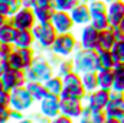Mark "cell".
I'll use <instances>...</instances> for the list:
<instances>
[{
  "label": "cell",
  "instance_id": "cell-52",
  "mask_svg": "<svg viewBox=\"0 0 124 123\" xmlns=\"http://www.w3.org/2000/svg\"><path fill=\"white\" fill-rule=\"evenodd\" d=\"M121 123H124V119H121Z\"/></svg>",
  "mask_w": 124,
  "mask_h": 123
},
{
  "label": "cell",
  "instance_id": "cell-23",
  "mask_svg": "<svg viewBox=\"0 0 124 123\" xmlns=\"http://www.w3.org/2000/svg\"><path fill=\"white\" fill-rule=\"evenodd\" d=\"M97 78H98V87L104 90H113L114 84V72L113 70H100L97 71Z\"/></svg>",
  "mask_w": 124,
  "mask_h": 123
},
{
  "label": "cell",
  "instance_id": "cell-43",
  "mask_svg": "<svg viewBox=\"0 0 124 123\" xmlns=\"http://www.w3.org/2000/svg\"><path fill=\"white\" fill-rule=\"evenodd\" d=\"M111 29L114 32V36H116L117 41H118V39H124V32L121 31L120 26H111Z\"/></svg>",
  "mask_w": 124,
  "mask_h": 123
},
{
  "label": "cell",
  "instance_id": "cell-14",
  "mask_svg": "<svg viewBox=\"0 0 124 123\" xmlns=\"http://www.w3.org/2000/svg\"><path fill=\"white\" fill-rule=\"evenodd\" d=\"M51 25L55 28V31L58 33L72 32L74 26H75L69 12H62V10H55L54 12L52 19H51Z\"/></svg>",
  "mask_w": 124,
  "mask_h": 123
},
{
  "label": "cell",
  "instance_id": "cell-21",
  "mask_svg": "<svg viewBox=\"0 0 124 123\" xmlns=\"http://www.w3.org/2000/svg\"><path fill=\"white\" fill-rule=\"evenodd\" d=\"M22 6V0H0V15L10 19Z\"/></svg>",
  "mask_w": 124,
  "mask_h": 123
},
{
  "label": "cell",
  "instance_id": "cell-12",
  "mask_svg": "<svg viewBox=\"0 0 124 123\" xmlns=\"http://www.w3.org/2000/svg\"><path fill=\"white\" fill-rule=\"evenodd\" d=\"M110 90H104V88H97L91 93H87L84 97V103L87 107H91L95 110H104L108 104L110 100Z\"/></svg>",
  "mask_w": 124,
  "mask_h": 123
},
{
  "label": "cell",
  "instance_id": "cell-46",
  "mask_svg": "<svg viewBox=\"0 0 124 123\" xmlns=\"http://www.w3.org/2000/svg\"><path fill=\"white\" fill-rule=\"evenodd\" d=\"M12 123H32V117H23L22 120H17V122H12Z\"/></svg>",
  "mask_w": 124,
  "mask_h": 123
},
{
  "label": "cell",
  "instance_id": "cell-16",
  "mask_svg": "<svg viewBox=\"0 0 124 123\" xmlns=\"http://www.w3.org/2000/svg\"><path fill=\"white\" fill-rule=\"evenodd\" d=\"M107 16L110 26H118L124 18V0H114L107 3Z\"/></svg>",
  "mask_w": 124,
  "mask_h": 123
},
{
  "label": "cell",
  "instance_id": "cell-31",
  "mask_svg": "<svg viewBox=\"0 0 124 123\" xmlns=\"http://www.w3.org/2000/svg\"><path fill=\"white\" fill-rule=\"evenodd\" d=\"M81 0H52V7L55 10L62 12H71L75 6H78Z\"/></svg>",
  "mask_w": 124,
  "mask_h": 123
},
{
  "label": "cell",
  "instance_id": "cell-48",
  "mask_svg": "<svg viewBox=\"0 0 124 123\" xmlns=\"http://www.w3.org/2000/svg\"><path fill=\"white\" fill-rule=\"evenodd\" d=\"M118 26H120V28H121V31L124 32V18H123V20L120 22V25H118Z\"/></svg>",
  "mask_w": 124,
  "mask_h": 123
},
{
  "label": "cell",
  "instance_id": "cell-22",
  "mask_svg": "<svg viewBox=\"0 0 124 123\" xmlns=\"http://www.w3.org/2000/svg\"><path fill=\"white\" fill-rule=\"evenodd\" d=\"M43 84H45V88H46L48 94H52V96H58V97H61L62 90H63V81H62V77L56 75V74H54V75H52L49 80H46Z\"/></svg>",
  "mask_w": 124,
  "mask_h": 123
},
{
  "label": "cell",
  "instance_id": "cell-3",
  "mask_svg": "<svg viewBox=\"0 0 124 123\" xmlns=\"http://www.w3.org/2000/svg\"><path fill=\"white\" fill-rule=\"evenodd\" d=\"M71 58L74 62V71H77L78 74L97 71V51L95 49L78 48Z\"/></svg>",
  "mask_w": 124,
  "mask_h": 123
},
{
  "label": "cell",
  "instance_id": "cell-51",
  "mask_svg": "<svg viewBox=\"0 0 124 123\" xmlns=\"http://www.w3.org/2000/svg\"><path fill=\"white\" fill-rule=\"evenodd\" d=\"M90 1H95V0H88V3H90Z\"/></svg>",
  "mask_w": 124,
  "mask_h": 123
},
{
  "label": "cell",
  "instance_id": "cell-45",
  "mask_svg": "<svg viewBox=\"0 0 124 123\" xmlns=\"http://www.w3.org/2000/svg\"><path fill=\"white\" fill-rule=\"evenodd\" d=\"M104 123H121L120 119H116V117H105Z\"/></svg>",
  "mask_w": 124,
  "mask_h": 123
},
{
  "label": "cell",
  "instance_id": "cell-53",
  "mask_svg": "<svg viewBox=\"0 0 124 123\" xmlns=\"http://www.w3.org/2000/svg\"><path fill=\"white\" fill-rule=\"evenodd\" d=\"M0 62H1V58H0Z\"/></svg>",
  "mask_w": 124,
  "mask_h": 123
},
{
  "label": "cell",
  "instance_id": "cell-37",
  "mask_svg": "<svg viewBox=\"0 0 124 123\" xmlns=\"http://www.w3.org/2000/svg\"><path fill=\"white\" fill-rule=\"evenodd\" d=\"M28 6L32 9H42V7H52V0H29Z\"/></svg>",
  "mask_w": 124,
  "mask_h": 123
},
{
  "label": "cell",
  "instance_id": "cell-19",
  "mask_svg": "<svg viewBox=\"0 0 124 123\" xmlns=\"http://www.w3.org/2000/svg\"><path fill=\"white\" fill-rule=\"evenodd\" d=\"M116 61L111 55V51H97V71L100 70H113Z\"/></svg>",
  "mask_w": 124,
  "mask_h": 123
},
{
  "label": "cell",
  "instance_id": "cell-29",
  "mask_svg": "<svg viewBox=\"0 0 124 123\" xmlns=\"http://www.w3.org/2000/svg\"><path fill=\"white\" fill-rule=\"evenodd\" d=\"M71 71H74L72 58H59L58 62H56V65H55V74L59 75V77H65Z\"/></svg>",
  "mask_w": 124,
  "mask_h": 123
},
{
  "label": "cell",
  "instance_id": "cell-9",
  "mask_svg": "<svg viewBox=\"0 0 124 123\" xmlns=\"http://www.w3.org/2000/svg\"><path fill=\"white\" fill-rule=\"evenodd\" d=\"M38 104H39V113L49 120L61 113V97L58 96L46 94L40 101H38Z\"/></svg>",
  "mask_w": 124,
  "mask_h": 123
},
{
  "label": "cell",
  "instance_id": "cell-34",
  "mask_svg": "<svg viewBox=\"0 0 124 123\" xmlns=\"http://www.w3.org/2000/svg\"><path fill=\"white\" fill-rule=\"evenodd\" d=\"M91 16H97V15H105L107 13V3L104 0H95V1H90L88 3Z\"/></svg>",
  "mask_w": 124,
  "mask_h": 123
},
{
  "label": "cell",
  "instance_id": "cell-4",
  "mask_svg": "<svg viewBox=\"0 0 124 123\" xmlns=\"http://www.w3.org/2000/svg\"><path fill=\"white\" fill-rule=\"evenodd\" d=\"M32 33L35 36L36 45L43 52L51 51V48L58 36V32L55 31V28L51 23H36L32 29Z\"/></svg>",
  "mask_w": 124,
  "mask_h": 123
},
{
  "label": "cell",
  "instance_id": "cell-30",
  "mask_svg": "<svg viewBox=\"0 0 124 123\" xmlns=\"http://www.w3.org/2000/svg\"><path fill=\"white\" fill-rule=\"evenodd\" d=\"M33 12H35L38 23H51L55 9L54 7H42V9H33Z\"/></svg>",
  "mask_w": 124,
  "mask_h": 123
},
{
  "label": "cell",
  "instance_id": "cell-24",
  "mask_svg": "<svg viewBox=\"0 0 124 123\" xmlns=\"http://www.w3.org/2000/svg\"><path fill=\"white\" fill-rule=\"evenodd\" d=\"M26 88H28V91L31 93V96L33 97V100L36 103L40 101L48 94L46 88H45V84L40 83V81H28L26 83Z\"/></svg>",
  "mask_w": 124,
  "mask_h": 123
},
{
  "label": "cell",
  "instance_id": "cell-2",
  "mask_svg": "<svg viewBox=\"0 0 124 123\" xmlns=\"http://www.w3.org/2000/svg\"><path fill=\"white\" fill-rule=\"evenodd\" d=\"M78 48H79L78 36L74 35L72 32H66V33H58L51 48V52L59 58H71Z\"/></svg>",
  "mask_w": 124,
  "mask_h": 123
},
{
  "label": "cell",
  "instance_id": "cell-44",
  "mask_svg": "<svg viewBox=\"0 0 124 123\" xmlns=\"http://www.w3.org/2000/svg\"><path fill=\"white\" fill-rule=\"evenodd\" d=\"M10 68H12V67H10V64H9L7 60H1V62H0V74L6 72V71L10 70Z\"/></svg>",
  "mask_w": 124,
  "mask_h": 123
},
{
  "label": "cell",
  "instance_id": "cell-6",
  "mask_svg": "<svg viewBox=\"0 0 124 123\" xmlns=\"http://www.w3.org/2000/svg\"><path fill=\"white\" fill-rule=\"evenodd\" d=\"M35 103L36 101L33 100L31 93L28 91L26 86L17 87V88L10 91V104H9L10 109H15V110H19V112L25 113V112L31 110Z\"/></svg>",
  "mask_w": 124,
  "mask_h": 123
},
{
  "label": "cell",
  "instance_id": "cell-26",
  "mask_svg": "<svg viewBox=\"0 0 124 123\" xmlns=\"http://www.w3.org/2000/svg\"><path fill=\"white\" fill-rule=\"evenodd\" d=\"M81 117H84L88 123H104L107 116H105L104 110H95V109H91V107L85 106L84 113H82Z\"/></svg>",
  "mask_w": 124,
  "mask_h": 123
},
{
  "label": "cell",
  "instance_id": "cell-20",
  "mask_svg": "<svg viewBox=\"0 0 124 123\" xmlns=\"http://www.w3.org/2000/svg\"><path fill=\"white\" fill-rule=\"evenodd\" d=\"M17 29L16 26L10 22V19H7V22L0 28V42L4 44H15L16 35H17Z\"/></svg>",
  "mask_w": 124,
  "mask_h": 123
},
{
  "label": "cell",
  "instance_id": "cell-32",
  "mask_svg": "<svg viewBox=\"0 0 124 123\" xmlns=\"http://www.w3.org/2000/svg\"><path fill=\"white\" fill-rule=\"evenodd\" d=\"M90 25H93L97 31H104L110 28V22H108V16L105 15H97V16H91V22Z\"/></svg>",
  "mask_w": 124,
  "mask_h": 123
},
{
  "label": "cell",
  "instance_id": "cell-50",
  "mask_svg": "<svg viewBox=\"0 0 124 123\" xmlns=\"http://www.w3.org/2000/svg\"><path fill=\"white\" fill-rule=\"evenodd\" d=\"M105 3H111V1H114V0H104Z\"/></svg>",
  "mask_w": 124,
  "mask_h": 123
},
{
  "label": "cell",
  "instance_id": "cell-39",
  "mask_svg": "<svg viewBox=\"0 0 124 123\" xmlns=\"http://www.w3.org/2000/svg\"><path fill=\"white\" fill-rule=\"evenodd\" d=\"M49 123H75L74 119H71V117H68V116H63V114H58V116H55L54 119H51Z\"/></svg>",
  "mask_w": 124,
  "mask_h": 123
},
{
  "label": "cell",
  "instance_id": "cell-38",
  "mask_svg": "<svg viewBox=\"0 0 124 123\" xmlns=\"http://www.w3.org/2000/svg\"><path fill=\"white\" fill-rule=\"evenodd\" d=\"M10 120V107L0 106V123H9Z\"/></svg>",
  "mask_w": 124,
  "mask_h": 123
},
{
  "label": "cell",
  "instance_id": "cell-35",
  "mask_svg": "<svg viewBox=\"0 0 124 123\" xmlns=\"http://www.w3.org/2000/svg\"><path fill=\"white\" fill-rule=\"evenodd\" d=\"M15 45L13 44H4V42H0V58L1 60H7L12 52L15 51Z\"/></svg>",
  "mask_w": 124,
  "mask_h": 123
},
{
  "label": "cell",
  "instance_id": "cell-49",
  "mask_svg": "<svg viewBox=\"0 0 124 123\" xmlns=\"http://www.w3.org/2000/svg\"><path fill=\"white\" fill-rule=\"evenodd\" d=\"M28 1H29V0H22V3H23V6H28Z\"/></svg>",
  "mask_w": 124,
  "mask_h": 123
},
{
  "label": "cell",
  "instance_id": "cell-7",
  "mask_svg": "<svg viewBox=\"0 0 124 123\" xmlns=\"http://www.w3.org/2000/svg\"><path fill=\"white\" fill-rule=\"evenodd\" d=\"M10 22L16 26L17 31H25V29L32 31L33 26L38 23L36 16H35V12H33V9H32L31 6H22L10 18Z\"/></svg>",
  "mask_w": 124,
  "mask_h": 123
},
{
  "label": "cell",
  "instance_id": "cell-36",
  "mask_svg": "<svg viewBox=\"0 0 124 123\" xmlns=\"http://www.w3.org/2000/svg\"><path fill=\"white\" fill-rule=\"evenodd\" d=\"M7 61H9V64H10L12 68L23 70V67H22V61H20V57H19V54H17V49H15V51L12 52V55L7 58ZM23 71H25V70H23Z\"/></svg>",
  "mask_w": 124,
  "mask_h": 123
},
{
  "label": "cell",
  "instance_id": "cell-17",
  "mask_svg": "<svg viewBox=\"0 0 124 123\" xmlns=\"http://www.w3.org/2000/svg\"><path fill=\"white\" fill-rule=\"evenodd\" d=\"M116 36L114 32L111 29V26L108 29L100 31L98 33V44H97V51H110L113 48V45L116 44Z\"/></svg>",
  "mask_w": 124,
  "mask_h": 123
},
{
  "label": "cell",
  "instance_id": "cell-15",
  "mask_svg": "<svg viewBox=\"0 0 124 123\" xmlns=\"http://www.w3.org/2000/svg\"><path fill=\"white\" fill-rule=\"evenodd\" d=\"M69 15L72 18L74 25L78 26V28L90 25V22H91V12H90V7H88V3H79L78 6H75L69 12Z\"/></svg>",
  "mask_w": 124,
  "mask_h": 123
},
{
  "label": "cell",
  "instance_id": "cell-18",
  "mask_svg": "<svg viewBox=\"0 0 124 123\" xmlns=\"http://www.w3.org/2000/svg\"><path fill=\"white\" fill-rule=\"evenodd\" d=\"M13 45H15V48H35L36 41H35V36H33L32 31H29V29L19 31Z\"/></svg>",
  "mask_w": 124,
  "mask_h": 123
},
{
  "label": "cell",
  "instance_id": "cell-25",
  "mask_svg": "<svg viewBox=\"0 0 124 123\" xmlns=\"http://www.w3.org/2000/svg\"><path fill=\"white\" fill-rule=\"evenodd\" d=\"M113 72H114L113 90L124 93V62H116V65L113 68Z\"/></svg>",
  "mask_w": 124,
  "mask_h": 123
},
{
  "label": "cell",
  "instance_id": "cell-1",
  "mask_svg": "<svg viewBox=\"0 0 124 123\" xmlns=\"http://www.w3.org/2000/svg\"><path fill=\"white\" fill-rule=\"evenodd\" d=\"M55 74V67L45 55H36L35 61L28 70H25V75L28 81H40L45 83Z\"/></svg>",
  "mask_w": 124,
  "mask_h": 123
},
{
  "label": "cell",
  "instance_id": "cell-10",
  "mask_svg": "<svg viewBox=\"0 0 124 123\" xmlns=\"http://www.w3.org/2000/svg\"><path fill=\"white\" fill-rule=\"evenodd\" d=\"M107 117H116V119H124V93L114 91L110 93V100L107 107L104 109Z\"/></svg>",
  "mask_w": 124,
  "mask_h": 123
},
{
  "label": "cell",
  "instance_id": "cell-42",
  "mask_svg": "<svg viewBox=\"0 0 124 123\" xmlns=\"http://www.w3.org/2000/svg\"><path fill=\"white\" fill-rule=\"evenodd\" d=\"M32 123H49V119L43 117L40 113H36V114H33V117H32Z\"/></svg>",
  "mask_w": 124,
  "mask_h": 123
},
{
  "label": "cell",
  "instance_id": "cell-41",
  "mask_svg": "<svg viewBox=\"0 0 124 123\" xmlns=\"http://www.w3.org/2000/svg\"><path fill=\"white\" fill-rule=\"evenodd\" d=\"M23 117H25V113H23V112L15 110V109H10V120H12V122H17V120H22Z\"/></svg>",
  "mask_w": 124,
  "mask_h": 123
},
{
  "label": "cell",
  "instance_id": "cell-27",
  "mask_svg": "<svg viewBox=\"0 0 124 123\" xmlns=\"http://www.w3.org/2000/svg\"><path fill=\"white\" fill-rule=\"evenodd\" d=\"M81 81H82V87L87 93H91L98 87V78H97V71H91V72H84L81 74Z\"/></svg>",
  "mask_w": 124,
  "mask_h": 123
},
{
  "label": "cell",
  "instance_id": "cell-40",
  "mask_svg": "<svg viewBox=\"0 0 124 123\" xmlns=\"http://www.w3.org/2000/svg\"><path fill=\"white\" fill-rule=\"evenodd\" d=\"M10 104V91L0 90V106H9Z\"/></svg>",
  "mask_w": 124,
  "mask_h": 123
},
{
  "label": "cell",
  "instance_id": "cell-13",
  "mask_svg": "<svg viewBox=\"0 0 124 123\" xmlns=\"http://www.w3.org/2000/svg\"><path fill=\"white\" fill-rule=\"evenodd\" d=\"M98 33L93 25H85L79 29L78 33V42H79V48L84 49H95L97 51V44H98Z\"/></svg>",
  "mask_w": 124,
  "mask_h": 123
},
{
  "label": "cell",
  "instance_id": "cell-33",
  "mask_svg": "<svg viewBox=\"0 0 124 123\" xmlns=\"http://www.w3.org/2000/svg\"><path fill=\"white\" fill-rule=\"evenodd\" d=\"M110 51H111V55L116 62H124V39L116 41V44L113 45V48Z\"/></svg>",
  "mask_w": 124,
  "mask_h": 123
},
{
  "label": "cell",
  "instance_id": "cell-8",
  "mask_svg": "<svg viewBox=\"0 0 124 123\" xmlns=\"http://www.w3.org/2000/svg\"><path fill=\"white\" fill-rule=\"evenodd\" d=\"M0 78H1L4 90H7V91H12L17 87L26 86V83H28L25 71L23 70H16V68H10L6 72L0 74Z\"/></svg>",
  "mask_w": 124,
  "mask_h": 123
},
{
  "label": "cell",
  "instance_id": "cell-28",
  "mask_svg": "<svg viewBox=\"0 0 124 123\" xmlns=\"http://www.w3.org/2000/svg\"><path fill=\"white\" fill-rule=\"evenodd\" d=\"M16 49H17V54L20 57L23 70H28L32 64H33L36 55H38L36 51H35V48H16Z\"/></svg>",
  "mask_w": 124,
  "mask_h": 123
},
{
  "label": "cell",
  "instance_id": "cell-11",
  "mask_svg": "<svg viewBox=\"0 0 124 123\" xmlns=\"http://www.w3.org/2000/svg\"><path fill=\"white\" fill-rule=\"evenodd\" d=\"M85 109L84 100L79 98H69V97H61V114L68 116L74 120H78Z\"/></svg>",
  "mask_w": 124,
  "mask_h": 123
},
{
  "label": "cell",
  "instance_id": "cell-5",
  "mask_svg": "<svg viewBox=\"0 0 124 123\" xmlns=\"http://www.w3.org/2000/svg\"><path fill=\"white\" fill-rule=\"evenodd\" d=\"M62 81H63V90H62L61 97H69V98L84 100L87 91L82 87L81 74H78L77 71H71L69 74H66L65 77H62Z\"/></svg>",
  "mask_w": 124,
  "mask_h": 123
},
{
  "label": "cell",
  "instance_id": "cell-47",
  "mask_svg": "<svg viewBox=\"0 0 124 123\" xmlns=\"http://www.w3.org/2000/svg\"><path fill=\"white\" fill-rule=\"evenodd\" d=\"M7 19H9V18H6V16H3V15H0V28L7 22Z\"/></svg>",
  "mask_w": 124,
  "mask_h": 123
}]
</instances>
